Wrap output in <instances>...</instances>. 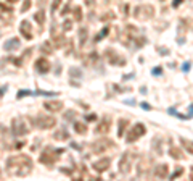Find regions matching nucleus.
<instances>
[{
    "instance_id": "3",
    "label": "nucleus",
    "mask_w": 193,
    "mask_h": 181,
    "mask_svg": "<svg viewBox=\"0 0 193 181\" xmlns=\"http://www.w3.org/2000/svg\"><path fill=\"white\" fill-rule=\"evenodd\" d=\"M134 16L139 21H148L155 16V8L153 5H139L134 8Z\"/></svg>"
},
{
    "instance_id": "37",
    "label": "nucleus",
    "mask_w": 193,
    "mask_h": 181,
    "mask_svg": "<svg viewBox=\"0 0 193 181\" xmlns=\"http://www.w3.org/2000/svg\"><path fill=\"white\" fill-rule=\"evenodd\" d=\"M153 75H155V76H158V75H161V73H163V68L161 66H156V68H153Z\"/></svg>"
},
{
    "instance_id": "50",
    "label": "nucleus",
    "mask_w": 193,
    "mask_h": 181,
    "mask_svg": "<svg viewBox=\"0 0 193 181\" xmlns=\"http://www.w3.org/2000/svg\"><path fill=\"white\" fill-rule=\"evenodd\" d=\"M2 68H3V61H0V70H2Z\"/></svg>"
},
{
    "instance_id": "20",
    "label": "nucleus",
    "mask_w": 193,
    "mask_h": 181,
    "mask_svg": "<svg viewBox=\"0 0 193 181\" xmlns=\"http://www.w3.org/2000/svg\"><path fill=\"white\" fill-rule=\"evenodd\" d=\"M74 131H76L77 134H86V133H87V126H86L82 121H76V123H74Z\"/></svg>"
},
{
    "instance_id": "31",
    "label": "nucleus",
    "mask_w": 193,
    "mask_h": 181,
    "mask_svg": "<svg viewBox=\"0 0 193 181\" xmlns=\"http://www.w3.org/2000/svg\"><path fill=\"white\" fill-rule=\"evenodd\" d=\"M32 94H34L32 90H19V92L16 94V97H18V99H23V97H26V95H32Z\"/></svg>"
},
{
    "instance_id": "28",
    "label": "nucleus",
    "mask_w": 193,
    "mask_h": 181,
    "mask_svg": "<svg viewBox=\"0 0 193 181\" xmlns=\"http://www.w3.org/2000/svg\"><path fill=\"white\" fill-rule=\"evenodd\" d=\"M65 44V37L63 36H55L53 34V45L55 47H61Z\"/></svg>"
},
{
    "instance_id": "16",
    "label": "nucleus",
    "mask_w": 193,
    "mask_h": 181,
    "mask_svg": "<svg viewBox=\"0 0 193 181\" xmlns=\"http://www.w3.org/2000/svg\"><path fill=\"white\" fill-rule=\"evenodd\" d=\"M19 45H21V42H19L18 37H11V39H8V41L3 44V49L8 50V52H13V50L19 49Z\"/></svg>"
},
{
    "instance_id": "12",
    "label": "nucleus",
    "mask_w": 193,
    "mask_h": 181,
    "mask_svg": "<svg viewBox=\"0 0 193 181\" xmlns=\"http://www.w3.org/2000/svg\"><path fill=\"white\" fill-rule=\"evenodd\" d=\"M110 126H111V118L110 116H105L95 128V134H106L110 131Z\"/></svg>"
},
{
    "instance_id": "43",
    "label": "nucleus",
    "mask_w": 193,
    "mask_h": 181,
    "mask_svg": "<svg viewBox=\"0 0 193 181\" xmlns=\"http://www.w3.org/2000/svg\"><path fill=\"white\" fill-rule=\"evenodd\" d=\"M68 13H69V7H65L63 11H61V15H68Z\"/></svg>"
},
{
    "instance_id": "33",
    "label": "nucleus",
    "mask_w": 193,
    "mask_h": 181,
    "mask_svg": "<svg viewBox=\"0 0 193 181\" xmlns=\"http://www.w3.org/2000/svg\"><path fill=\"white\" fill-rule=\"evenodd\" d=\"M74 116H76V112H74V110H68L66 115H65L66 120H74Z\"/></svg>"
},
{
    "instance_id": "21",
    "label": "nucleus",
    "mask_w": 193,
    "mask_h": 181,
    "mask_svg": "<svg viewBox=\"0 0 193 181\" xmlns=\"http://www.w3.org/2000/svg\"><path fill=\"white\" fill-rule=\"evenodd\" d=\"M180 142H182L184 149L188 152V154L193 155V141H190V139H180Z\"/></svg>"
},
{
    "instance_id": "45",
    "label": "nucleus",
    "mask_w": 193,
    "mask_h": 181,
    "mask_svg": "<svg viewBox=\"0 0 193 181\" xmlns=\"http://www.w3.org/2000/svg\"><path fill=\"white\" fill-rule=\"evenodd\" d=\"M142 109H143V110H150L151 107H150L148 104H142Z\"/></svg>"
},
{
    "instance_id": "51",
    "label": "nucleus",
    "mask_w": 193,
    "mask_h": 181,
    "mask_svg": "<svg viewBox=\"0 0 193 181\" xmlns=\"http://www.w3.org/2000/svg\"><path fill=\"white\" fill-rule=\"evenodd\" d=\"M161 2H164V0H161Z\"/></svg>"
},
{
    "instance_id": "32",
    "label": "nucleus",
    "mask_w": 193,
    "mask_h": 181,
    "mask_svg": "<svg viewBox=\"0 0 193 181\" xmlns=\"http://www.w3.org/2000/svg\"><path fill=\"white\" fill-rule=\"evenodd\" d=\"M74 18H76V21H81L82 20V10L79 8V7H76V10H74Z\"/></svg>"
},
{
    "instance_id": "15",
    "label": "nucleus",
    "mask_w": 193,
    "mask_h": 181,
    "mask_svg": "<svg viewBox=\"0 0 193 181\" xmlns=\"http://www.w3.org/2000/svg\"><path fill=\"white\" fill-rule=\"evenodd\" d=\"M36 70L40 73V75H45V73L50 71V61L47 58H39L36 61Z\"/></svg>"
},
{
    "instance_id": "1",
    "label": "nucleus",
    "mask_w": 193,
    "mask_h": 181,
    "mask_svg": "<svg viewBox=\"0 0 193 181\" xmlns=\"http://www.w3.org/2000/svg\"><path fill=\"white\" fill-rule=\"evenodd\" d=\"M32 167H34L32 158L29 155H24V154L10 157L7 160V163H5L7 175L8 176H13V178H24L27 175H31Z\"/></svg>"
},
{
    "instance_id": "14",
    "label": "nucleus",
    "mask_w": 193,
    "mask_h": 181,
    "mask_svg": "<svg viewBox=\"0 0 193 181\" xmlns=\"http://www.w3.org/2000/svg\"><path fill=\"white\" fill-rule=\"evenodd\" d=\"M44 109L48 110V112H60L63 109V102L60 100H48V102H44Z\"/></svg>"
},
{
    "instance_id": "38",
    "label": "nucleus",
    "mask_w": 193,
    "mask_h": 181,
    "mask_svg": "<svg viewBox=\"0 0 193 181\" xmlns=\"http://www.w3.org/2000/svg\"><path fill=\"white\" fill-rule=\"evenodd\" d=\"M60 5H61V0H55V2H53V5H52V11H56V10H58V7H60Z\"/></svg>"
},
{
    "instance_id": "36",
    "label": "nucleus",
    "mask_w": 193,
    "mask_h": 181,
    "mask_svg": "<svg viewBox=\"0 0 193 181\" xmlns=\"http://www.w3.org/2000/svg\"><path fill=\"white\" fill-rule=\"evenodd\" d=\"M182 173H184V170H182V168H177V170H175V172H174V173L171 175V178L174 179V178H177V176H180V175H182Z\"/></svg>"
},
{
    "instance_id": "17",
    "label": "nucleus",
    "mask_w": 193,
    "mask_h": 181,
    "mask_svg": "<svg viewBox=\"0 0 193 181\" xmlns=\"http://www.w3.org/2000/svg\"><path fill=\"white\" fill-rule=\"evenodd\" d=\"M169 175V167L166 165V163H163V165H158L156 168H155V176L156 178H166Z\"/></svg>"
},
{
    "instance_id": "34",
    "label": "nucleus",
    "mask_w": 193,
    "mask_h": 181,
    "mask_svg": "<svg viewBox=\"0 0 193 181\" xmlns=\"http://www.w3.org/2000/svg\"><path fill=\"white\" fill-rule=\"evenodd\" d=\"M31 7V0H24V3H23V7H21V13H24V11H27Z\"/></svg>"
},
{
    "instance_id": "10",
    "label": "nucleus",
    "mask_w": 193,
    "mask_h": 181,
    "mask_svg": "<svg viewBox=\"0 0 193 181\" xmlns=\"http://www.w3.org/2000/svg\"><path fill=\"white\" fill-rule=\"evenodd\" d=\"M150 165H151V160L148 157H143L140 160L139 163V167H137V175L140 178H145V176H148V172H150Z\"/></svg>"
},
{
    "instance_id": "26",
    "label": "nucleus",
    "mask_w": 193,
    "mask_h": 181,
    "mask_svg": "<svg viewBox=\"0 0 193 181\" xmlns=\"http://www.w3.org/2000/svg\"><path fill=\"white\" fill-rule=\"evenodd\" d=\"M86 41H87V29L86 28H81L79 29V42H81V45H84Z\"/></svg>"
},
{
    "instance_id": "7",
    "label": "nucleus",
    "mask_w": 193,
    "mask_h": 181,
    "mask_svg": "<svg viewBox=\"0 0 193 181\" xmlns=\"http://www.w3.org/2000/svg\"><path fill=\"white\" fill-rule=\"evenodd\" d=\"M56 124V120L50 115H37L36 118V126L40 129H50Z\"/></svg>"
},
{
    "instance_id": "6",
    "label": "nucleus",
    "mask_w": 193,
    "mask_h": 181,
    "mask_svg": "<svg viewBox=\"0 0 193 181\" xmlns=\"http://www.w3.org/2000/svg\"><path fill=\"white\" fill-rule=\"evenodd\" d=\"M146 133V128H145V124L143 123H137L135 126H132L130 128V131H129V134H127V138H126V141L130 144V142H135L137 139H140L142 136H143Z\"/></svg>"
},
{
    "instance_id": "39",
    "label": "nucleus",
    "mask_w": 193,
    "mask_h": 181,
    "mask_svg": "<svg viewBox=\"0 0 193 181\" xmlns=\"http://www.w3.org/2000/svg\"><path fill=\"white\" fill-rule=\"evenodd\" d=\"M113 18H114V13H106L105 16H101V20H103V21H106V20H113Z\"/></svg>"
},
{
    "instance_id": "27",
    "label": "nucleus",
    "mask_w": 193,
    "mask_h": 181,
    "mask_svg": "<svg viewBox=\"0 0 193 181\" xmlns=\"http://www.w3.org/2000/svg\"><path fill=\"white\" fill-rule=\"evenodd\" d=\"M96 61H98V55H96L95 52H92V54H90L87 58H86V63H87V65H93V63H96Z\"/></svg>"
},
{
    "instance_id": "25",
    "label": "nucleus",
    "mask_w": 193,
    "mask_h": 181,
    "mask_svg": "<svg viewBox=\"0 0 193 181\" xmlns=\"http://www.w3.org/2000/svg\"><path fill=\"white\" fill-rule=\"evenodd\" d=\"M34 20H36L39 24H44V23H45V11H42V10L37 11V13L34 15Z\"/></svg>"
},
{
    "instance_id": "48",
    "label": "nucleus",
    "mask_w": 193,
    "mask_h": 181,
    "mask_svg": "<svg viewBox=\"0 0 193 181\" xmlns=\"http://www.w3.org/2000/svg\"><path fill=\"white\" fill-rule=\"evenodd\" d=\"M190 179H193V167H191V173H190Z\"/></svg>"
},
{
    "instance_id": "13",
    "label": "nucleus",
    "mask_w": 193,
    "mask_h": 181,
    "mask_svg": "<svg viewBox=\"0 0 193 181\" xmlns=\"http://www.w3.org/2000/svg\"><path fill=\"white\" fill-rule=\"evenodd\" d=\"M19 32L24 39L31 41L32 39V24H29V21H23L19 24Z\"/></svg>"
},
{
    "instance_id": "29",
    "label": "nucleus",
    "mask_w": 193,
    "mask_h": 181,
    "mask_svg": "<svg viewBox=\"0 0 193 181\" xmlns=\"http://www.w3.org/2000/svg\"><path fill=\"white\" fill-rule=\"evenodd\" d=\"M53 47H55V45H52L50 42H44L42 44V52L44 54H52L53 52Z\"/></svg>"
},
{
    "instance_id": "22",
    "label": "nucleus",
    "mask_w": 193,
    "mask_h": 181,
    "mask_svg": "<svg viewBox=\"0 0 193 181\" xmlns=\"http://www.w3.org/2000/svg\"><path fill=\"white\" fill-rule=\"evenodd\" d=\"M127 124H129V121L126 120V118H121V120H119V129H118V136H119V138H122V134H124V131H126Z\"/></svg>"
},
{
    "instance_id": "19",
    "label": "nucleus",
    "mask_w": 193,
    "mask_h": 181,
    "mask_svg": "<svg viewBox=\"0 0 193 181\" xmlns=\"http://www.w3.org/2000/svg\"><path fill=\"white\" fill-rule=\"evenodd\" d=\"M69 76L71 78H76V79H81L82 78V70L77 66H71L69 68Z\"/></svg>"
},
{
    "instance_id": "40",
    "label": "nucleus",
    "mask_w": 193,
    "mask_h": 181,
    "mask_svg": "<svg viewBox=\"0 0 193 181\" xmlns=\"http://www.w3.org/2000/svg\"><path fill=\"white\" fill-rule=\"evenodd\" d=\"M0 10L7 11V13H8V11H11V8H10V7H7V5H3V3H0Z\"/></svg>"
},
{
    "instance_id": "47",
    "label": "nucleus",
    "mask_w": 193,
    "mask_h": 181,
    "mask_svg": "<svg viewBox=\"0 0 193 181\" xmlns=\"http://www.w3.org/2000/svg\"><path fill=\"white\" fill-rule=\"evenodd\" d=\"M190 70V63H187V65H184V71H188Z\"/></svg>"
},
{
    "instance_id": "4",
    "label": "nucleus",
    "mask_w": 193,
    "mask_h": 181,
    "mask_svg": "<svg viewBox=\"0 0 193 181\" xmlns=\"http://www.w3.org/2000/svg\"><path fill=\"white\" fill-rule=\"evenodd\" d=\"M11 133H13L16 138H19V136H24L29 133V126L26 124V120L24 118H15L13 121H11Z\"/></svg>"
},
{
    "instance_id": "30",
    "label": "nucleus",
    "mask_w": 193,
    "mask_h": 181,
    "mask_svg": "<svg viewBox=\"0 0 193 181\" xmlns=\"http://www.w3.org/2000/svg\"><path fill=\"white\" fill-rule=\"evenodd\" d=\"M55 138L58 139V141H60V139L66 141V139H68V133H66V129H60V131H56V133H55Z\"/></svg>"
},
{
    "instance_id": "5",
    "label": "nucleus",
    "mask_w": 193,
    "mask_h": 181,
    "mask_svg": "<svg viewBox=\"0 0 193 181\" xmlns=\"http://www.w3.org/2000/svg\"><path fill=\"white\" fill-rule=\"evenodd\" d=\"M61 152H63V149L55 150V149H52V147H47V149L40 154V158H39V160H40V163H45V165H53Z\"/></svg>"
},
{
    "instance_id": "23",
    "label": "nucleus",
    "mask_w": 193,
    "mask_h": 181,
    "mask_svg": "<svg viewBox=\"0 0 193 181\" xmlns=\"http://www.w3.org/2000/svg\"><path fill=\"white\" fill-rule=\"evenodd\" d=\"M153 150L156 154H161L163 152V141H160V138H155V141H153Z\"/></svg>"
},
{
    "instance_id": "11",
    "label": "nucleus",
    "mask_w": 193,
    "mask_h": 181,
    "mask_svg": "<svg viewBox=\"0 0 193 181\" xmlns=\"http://www.w3.org/2000/svg\"><path fill=\"white\" fill-rule=\"evenodd\" d=\"M110 165H111V158H108V157H105V158H100V160H96V162H93V170L96 173H103V172H106L108 168H110Z\"/></svg>"
},
{
    "instance_id": "9",
    "label": "nucleus",
    "mask_w": 193,
    "mask_h": 181,
    "mask_svg": "<svg viewBox=\"0 0 193 181\" xmlns=\"http://www.w3.org/2000/svg\"><path fill=\"white\" fill-rule=\"evenodd\" d=\"M90 147H92L93 154H103L105 150L113 147V142H111V139H98V141H95Z\"/></svg>"
},
{
    "instance_id": "44",
    "label": "nucleus",
    "mask_w": 193,
    "mask_h": 181,
    "mask_svg": "<svg viewBox=\"0 0 193 181\" xmlns=\"http://www.w3.org/2000/svg\"><path fill=\"white\" fill-rule=\"evenodd\" d=\"M86 118H87V120H89V121H93V120H95V118H96V116H95V115H87Z\"/></svg>"
},
{
    "instance_id": "8",
    "label": "nucleus",
    "mask_w": 193,
    "mask_h": 181,
    "mask_svg": "<svg viewBox=\"0 0 193 181\" xmlns=\"http://www.w3.org/2000/svg\"><path fill=\"white\" fill-rule=\"evenodd\" d=\"M105 57H106V60L110 61L111 65H118V66H124V65H126V58H122V57L119 55L114 49H106L105 50Z\"/></svg>"
},
{
    "instance_id": "24",
    "label": "nucleus",
    "mask_w": 193,
    "mask_h": 181,
    "mask_svg": "<svg viewBox=\"0 0 193 181\" xmlns=\"http://www.w3.org/2000/svg\"><path fill=\"white\" fill-rule=\"evenodd\" d=\"M108 32H110V26H108V24H106V26L103 28V29H101V31H100V34H96V36H95V42H98V41H101V39H103V37L106 36V34H108Z\"/></svg>"
},
{
    "instance_id": "46",
    "label": "nucleus",
    "mask_w": 193,
    "mask_h": 181,
    "mask_svg": "<svg viewBox=\"0 0 193 181\" xmlns=\"http://www.w3.org/2000/svg\"><path fill=\"white\" fill-rule=\"evenodd\" d=\"M126 104H127V105H135V100H132V99H129V100H126Z\"/></svg>"
},
{
    "instance_id": "42",
    "label": "nucleus",
    "mask_w": 193,
    "mask_h": 181,
    "mask_svg": "<svg viewBox=\"0 0 193 181\" xmlns=\"http://www.w3.org/2000/svg\"><path fill=\"white\" fill-rule=\"evenodd\" d=\"M5 90H7V86H2V87H0V97L5 94Z\"/></svg>"
},
{
    "instance_id": "41",
    "label": "nucleus",
    "mask_w": 193,
    "mask_h": 181,
    "mask_svg": "<svg viewBox=\"0 0 193 181\" xmlns=\"http://www.w3.org/2000/svg\"><path fill=\"white\" fill-rule=\"evenodd\" d=\"M182 2H184V0H174V2H172V7H179Z\"/></svg>"
},
{
    "instance_id": "2",
    "label": "nucleus",
    "mask_w": 193,
    "mask_h": 181,
    "mask_svg": "<svg viewBox=\"0 0 193 181\" xmlns=\"http://www.w3.org/2000/svg\"><path fill=\"white\" fill-rule=\"evenodd\" d=\"M135 157H137V154L132 152V150H127L126 154H122L121 160H119V173L121 175H129L130 170H132V167H134Z\"/></svg>"
},
{
    "instance_id": "35",
    "label": "nucleus",
    "mask_w": 193,
    "mask_h": 181,
    "mask_svg": "<svg viewBox=\"0 0 193 181\" xmlns=\"http://www.w3.org/2000/svg\"><path fill=\"white\" fill-rule=\"evenodd\" d=\"M71 28H72V23H71L69 20H66V21L63 23V31H69Z\"/></svg>"
},
{
    "instance_id": "18",
    "label": "nucleus",
    "mask_w": 193,
    "mask_h": 181,
    "mask_svg": "<svg viewBox=\"0 0 193 181\" xmlns=\"http://www.w3.org/2000/svg\"><path fill=\"white\" fill-rule=\"evenodd\" d=\"M169 154H171V157L172 158H175V160H182V158L185 157L184 154H182V150L179 149V147H171V149H169Z\"/></svg>"
},
{
    "instance_id": "49",
    "label": "nucleus",
    "mask_w": 193,
    "mask_h": 181,
    "mask_svg": "<svg viewBox=\"0 0 193 181\" xmlns=\"http://www.w3.org/2000/svg\"><path fill=\"white\" fill-rule=\"evenodd\" d=\"M8 2H10V3H15V2H18V0H8Z\"/></svg>"
}]
</instances>
